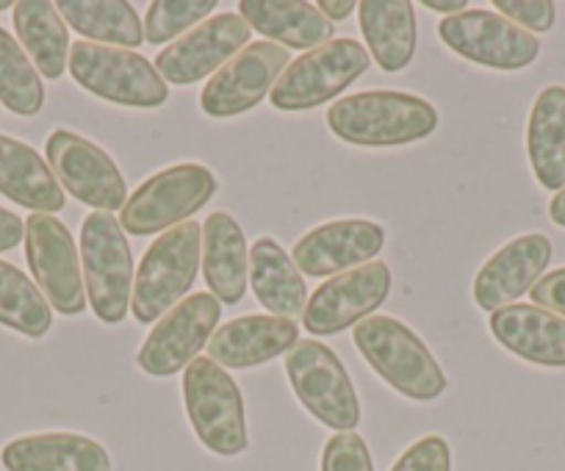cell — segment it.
Instances as JSON below:
<instances>
[{"instance_id":"5","label":"cell","mask_w":565,"mask_h":471,"mask_svg":"<svg viewBox=\"0 0 565 471\" xmlns=\"http://www.w3.org/2000/svg\"><path fill=\"white\" fill-rule=\"evenodd\" d=\"M189 425L209 452L236 458L247 449L244 399L236 381L211 358H194L183 372Z\"/></svg>"},{"instance_id":"36","label":"cell","mask_w":565,"mask_h":471,"mask_svg":"<svg viewBox=\"0 0 565 471\" xmlns=\"http://www.w3.org/2000/svg\"><path fill=\"white\" fill-rule=\"evenodd\" d=\"M532 306H541L546 311L557 313L565 319V267L554 269V272L543 275L535 286H532Z\"/></svg>"},{"instance_id":"40","label":"cell","mask_w":565,"mask_h":471,"mask_svg":"<svg viewBox=\"0 0 565 471\" xmlns=\"http://www.w3.org/2000/svg\"><path fill=\"white\" fill-rule=\"evenodd\" d=\"M548 216H552L554 225L565 227V186L559 189V192L552 197V203H548Z\"/></svg>"},{"instance_id":"4","label":"cell","mask_w":565,"mask_h":471,"mask_svg":"<svg viewBox=\"0 0 565 471\" xmlns=\"http://www.w3.org/2000/svg\"><path fill=\"white\" fill-rule=\"evenodd\" d=\"M86 300L103 324H119L134 297V250L114 214L95 211L81 225Z\"/></svg>"},{"instance_id":"24","label":"cell","mask_w":565,"mask_h":471,"mask_svg":"<svg viewBox=\"0 0 565 471\" xmlns=\"http://www.w3.org/2000/svg\"><path fill=\"white\" fill-rule=\"evenodd\" d=\"M0 194L36 214H56L67 197L51 167L34 148L0 133Z\"/></svg>"},{"instance_id":"13","label":"cell","mask_w":565,"mask_h":471,"mask_svg":"<svg viewBox=\"0 0 565 471\" xmlns=\"http://www.w3.org/2000/svg\"><path fill=\"white\" fill-rule=\"evenodd\" d=\"M25 258L45 300L64 317L84 311V275L73 233L51 214H31L25 222Z\"/></svg>"},{"instance_id":"3","label":"cell","mask_w":565,"mask_h":471,"mask_svg":"<svg viewBox=\"0 0 565 471\" xmlns=\"http://www.w3.org/2000/svg\"><path fill=\"white\" fill-rule=\"evenodd\" d=\"M200 245H203V227L189 220L167 231L148 247L134 278V297H130V311L136 322H159L192 289L200 261H203Z\"/></svg>"},{"instance_id":"34","label":"cell","mask_w":565,"mask_h":471,"mask_svg":"<svg viewBox=\"0 0 565 471\" xmlns=\"http://www.w3.org/2000/svg\"><path fill=\"white\" fill-rule=\"evenodd\" d=\"M391 471H452V449L447 438L424 436L402 452Z\"/></svg>"},{"instance_id":"11","label":"cell","mask_w":565,"mask_h":471,"mask_svg":"<svg viewBox=\"0 0 565 471\" xmlns=\"http://www.w3.org/2000/svg\"><path fill=\"white\" fill-rule=\"evenodd\" d=\"M438 36L449 51L463 56L466 62L504 69V73L530 67L541 56V40L535 34L486 9L444 18L438 23Z\"/></svg>"},{"instance_id":"28","label":"cell","mask_w":565,"mask_h":471,"mask_svg":"<svg viewBox=\"0 0 565 471\" xmlns=\"http://www.w3.org/2000/svg\"><path fill=\"white\" fill-rule=\"evenodd\" d=\"M14 31H18L20 45L29 53L42 78H62L70 58V34L56 3H51V0H20V3H14Z\"/></svg>"},{"instance_id":"26","label":"cell","mask_w":565,"mask_h":471,"mask_svg":"<svg viewBox=\"0 0 565 471\" xmlns=\"http://www.w3.org/2000/svg\"><path fill=\"white\" fill-rule=\"evenodd\" d=\"M249 283L255 297L271 317L295 319L306 313L308 289L291 256L264 236L249 250Z\"/></svg>"},{"instance_id":"20","label":"cell","mask_w":565,"mask_h":471,"mask_svg":"<svg viewBox=\"0 0 565 471\" xmlns=\"http://www.w3.org/2000/svg\"><path fill=\"white\" fill-rule=\"evenodd\" d=\"M491 333L508 352L530 364L565 370V319L541 306H504L491 313Z\"/></svg>"},{"instance_id":"33","label":"cell","mask_w":565,"mask_h":471,"mask_svg":"<svg viewBox=\"0 0 565 471\" xmlns=\"http://www.w3.org/2000/svg\"><path fill=\"white\" fill-rule=\"evenodd\" d=\"M322 471H374L366 441L358 432H335L322 449Z\"/></svg>"},{"instance_id":"1","label":"cell","mask_w":565,"mask_h":471,"mask_svg":"<svg viewBox=\"0 0 565 471\" xmlns=\"http://www.w3.org/2000/svg\"><path fill=\"white\" fill-rule=\"evenodd\" d=\"M328 128L355 148H399L430 137L438 111L430 100L407 92H358L328 108Z\"/></svg>"},{"instance_id":"29","label":"cell","mask_w":565,"mask_h":471,"mask_svg":"<svg viewBox=\"0 0 565 471\" xmlns=\"http://www.w3.org/2000/svg\"><path fill=\"white\" fill-rule=\"evenodd\" d=\"M56 9L70 29L95 45L134 51L145 42L139 14L122 0H62Z\"/></svg>"},{"instance_id":"37","label":"cell","mask_w":565,"mask_h":471,"mask_svg":"<svg viewBox=\"0 0 565 471\" xmlns=\"http://www.w3.org/2000/svg\"><path fill=\"white\" fill-rule=\"evenodd\" d=\"M20 242H25V222L12 211L0 208V253L14 250Z\"/></svg>"},{"instance_id":"39","label":"cell","mask_w":565,"mask_h":471,"mask_svg":"<svg viewBox=\"0 0 565 471\" xmlns=\"http://www.w3.org/2000/svg\"><path fill=\"white\" fill-rule=\"evenodd\" d=\"M424 9H430V12L438 14H460L466 12V0H424Z\"/></svg>"},{"instance_id":"16","label":"cell","mask_w":565,"mask_h":471,"mask_svg":"<svg viewBox=\"0 0 565 471\" xmlns=\"http://www.w3.org/2000/svg\"><path fill=\"white\" fill-rule=\"evenodd\" d=\"M289 58V51L275 42H253L205 84L200 106L216 120L249 111L275 89Z\"/></svg>"},{"instance_id":"19","label":"cell","mask_w":565,"mask_h":471,"mask_svg":"<svg viewBox=\"0 0 565 471\" xmlns=\"http://www.w3.org/2000/svg\"><path fill=\"white\" fill-rule=\"evenodd\" d=\"M297 341H300V324L295 319L247 313L220 324L205 350L222 370H253L266 361L280 358L282 352H291Z\"/></svg>"},{"instance_id":"41","label":"cell","mask_w":565,"mask_h":471,"mask_svg":"<svg viewBox=\"0 0 565 471\" xmlns=\"http://www.w3.org/2000/svg\"><path fill=\"white\" fill-rule=\"evenodd\" d=\"M9 7H12V3H9V0H0V12H7Z\"/></svg>"},{"instance_id":"18","label":"cell","mask_w":565,"mask_h":471,"mask_svg":"<svg viewBox=\"0 0 565 471\" xmlns=\"http://www.w3.org/2000/svg\"><path fill=\"white\" fill-rule=\"evenodd\" d=\"M548 261H552V242L543 233H526L504 245L477 272V308L493 313L504 306H513V300L532 291V286L543 278Z\"/></svg>"},{"instance_id":"10","label":"cell","mask_w":565,"mask_h":471,"mask_svg":"<svg viewBox=\"0 0 565 471\" xmlns=\"http://www.w3.org/2000/svg\"><path fill=\"white\" fill-rule=\"evenodd\" d=\"M220 319L222 302L214 295L200 291L178 302L153 324L148 339L141 341L136 355L139 370L153 377H172L175 372L186 370L198 358V352L209 346Z\"/></svg>"},{"instance_id":"35","label":"cell","mask_w":565,"mask_h":471,"mask_svg":"<svg viewBox=\"0 0 565 471\" xmlns=\"http://www.w3.org/2000/svg\"><path fill=\"white\" fill-rule=\"evenodd\" d=\"M493 7L502 18H508L510 23L530 31V34H546L557 18V7L552 0H497Z\"/></svg>"},{"instance_id":"17","label":"cell","mask_w":565,"mask_h":471,"mask_svg":"<svg viewBox=\"0 0 565 471\" xmlns=\"http://www.w3.org/2000/svg\"><path fill=\"white\" fill-rule=\"evenodd\" d=\"M385 245V231L372 220H335L308 231L291 250V261L308 278L344 275L374 261Z\"/></svg>"},{"instance_id":"23","label":"cell","mask_w":565,"mask_h":471,"mask_svg":"<svg viewBox=\"0 0 565 471\" xmlns=\"http://www.w3.org/2000/svg\"><path fill=\"white\" fill-rule=\"evenodd\" d=\"M203 275L211 295L225 306H236L247 295V239L242 225L225 211L211 214L203 225Z\"/></svg>"},{"instance_id":"22","label":"cell","mask_w":565,"mask_h":471,"mask_svg":"<svg viewBox=\"0 0 565 471\" xmlns=\"http://www.w3.org/2000/svg\"><path fill=\"white\" fill-rule=\"evenodd\" d=\"M244 23L269 36V42L297 51H313L333 40V23L308 0H244L238 3Z\"/></svg>"},{"instance_id":"15","label":"cell","mask_w":565,"mask_h":471,"mask_svg":"<svg viewBox=\"0 0 565 471\" xmlns=\"http://www.w3.org/2000/svg\"><path fill=\"white\" fill-rule=\"evenodd\" d=\"M249 29L242 14L225 12L203 20L198 29L183 34L170 47L156 56V69L167 86H189L194 81L209 78L211 73H220L233 56L249 45Z\"/></svg>"},{"instance_id":"12","label":"cell","mask_w":565,"mask_h":471,"mask_svg":"<svg viewBox=\"0 0 565 471\" xmlns=\"http://www.w3.org/2000/svg\"><path fill=\"white\" fill-rule=\"evenodd\" d=\"M45 153L56 181H62L64 192L73 194L78 203L106 214L122 211V205L128 203L122 172L117 170L111 156L89 139L58 128L47 137Z\"/></svg>"},{"instance_id":"27","label":"cell","mask_w":565,"mask_h":471,"mask_svg":"<svg viewBox=\"0 0 565 471\" xmlns=\"http://www.w3.org/2000/svg\"><path fill=\"white\" fill-rule=\"evenodd\" d=\"M361 31L372 58L385 73H399L416 53V14L407 0H363L358 3Z\"/></svg>"},{"instance_id":"31","label":"cell","mask_w":565,"mask_h":471,"mask_svg":"<svg viewBox=\"0 0 565 471\" xmlns=\"http://www.w3.org/2000/svg\"><path fill=\"white\" fill-rule=\"evenodd\" d=\"M0 103L20 117H34L45 106L40 69L7 29H0Z\"/></svg>"},{"instance_id":"25","label":"cell","mask_w":565,"mask_h":471,"mask_svg":"<svg viewBox=\"0 0 565 471\" xmlns=\"http://www.w3.org/2000/svg\"><path fill=\"white\" fill-rule=\"evenodd\" d=\"M526 156L546 192L565 186V89L546 86L535 97L526 122Z\"/></svg>"},{"instance_id":"6","label":"cell","mask_w":565,"mask_h":471,"mask_svg":"<svg viewBox=\"0 0 565 471\" xmlns=\"http://www.w3.org/2000/svg\"><path fill=\"white\" fill-rule=\"evenodd\" d=\"M70 73L92 95L130 108H159L170 97V86L156 64L122 47L75 42L70 47Z\"/></svg>"},{"instance_id":"21","label":"cell","mask_w":565,"mask_h":471,"mask_svg":"<svg viewBox=\"0 0 565 471\" xmlns=\"http://www.w3.org/2000/svg\"><path fill=\"white\" fill-rule=\"evenodd\" d=\"M7 471H111L106 447L78 432L14 438L0 452Z\"/></svg>"},{"instance_id":"32","label":"cell","mask_w":565,"mask_h":471,"mask_svg":"<svg viewBox=\"0 0 565 471\" xmlns=\"http://www.w3.org/2000/svg\"><path fill=\"white\" fill-rule=\"evenodd\" d=\"M214 9V0H156L145 18V40L150 45L181 40L183 34L198 29Z\"/></svg>"},{"instance_id":"30","label":"cell","mask_w":565,"mask_h":471,"mask_svg":"<svg viewBox=\"0 0 565 471\" xmlns=\"http://www.w3.org/2000/svg\"><path fill=\"white\" fill-rule=\"evenodd\" d=\"M0 324L29 339H42L53 324L51 302L40 286L7 261H0Z\"/></svg>"},{"instance_id":"9","label":"cell","mask_w":565,"mask_h":471,"mask_svg":"<svg viewBox=\"0 0 565 471\" xmlns=\"http://www.w3.org/2000/svg\"><path fill=\"white\" fill-rule=\"evenodd\" d=\"M369 51L355 40H330L313 47L282 69L275 89L269 92L271 106L280 111H306L333 100L350 89L369 69Z\"/></svg>"},{"instance_id":"38","label":"cell","mask_w":565,"mask_h":471,"mask_svg":"<svg viewBox=\"0 0 565 471\" xmlns=\"http://www.w3.org/2000/svg\"><path fill=\"white\" fill-rule=\"evenodd\" d=\"M317 9L330 20V23H333V20L350 18V14L358 9V3L355 0H322V3H317Z\"/></svg>"},{"instance_id":"14","label":"cell","mask_w":565,"mask_h":471,"mask_svg":"<svg viewBox=\"0 0 565 471\" xmlns=\"http://www.w3.org/2000/svg\"><path fill=\"white\" fill-rule=\"evenodd\" d=\"M391 295V269L385 261H369L363 267L335 275L319 286L308 300L302 324L313 335H335L363 319L374 317Z\"/></svg>"},{"instance_id":"8","label":"cell","mask_w":565,"mask_h":471,"mask_svg":"<svg viewBox=\"0 0 565 471\" xmlns=\"http://www.w3.org/2000/svg\"><path fill=\"white\" fill-rule=\"evenodd\" d=\"M286 375L300 405L313 419L333 427L335 432H355L361 403L344 364L330 346L317 339L297 341L295 350L286 355Z\"/></svg>"},{"instance_id":"7","label":"cell","mask_w":565,"mask_h":471,"mask_svg":"<svg viewBox=\"0 0 565 471\" xmlns=\"http://www.w3.org/2000/svg\"><path fill=\"white\" fill-rule=\"evenodd\" d=\"M216 192V178L203 164H178L156 172L122 205L119 225L128 236H156L189 222Z\"/></svg>"},{"instance_id":"2","label":"cell","mask_w":565,"mask_h":471,"mask_svg":"<svg viewBox=\"0 0 565 471\" xmlns=\"http://www.w3.org/2000/svg\"><path fill=\"white\" fill-rule=\"evenodd\" d=\"M358 352L402 397L433 403L447 392L441 364L405 322L394 317H369L352 330Z\"/></svg>"}]
</instances>
